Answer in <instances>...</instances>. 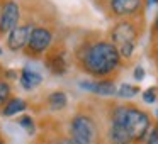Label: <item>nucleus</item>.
I'll return each mask as SVG.
<instances>
[{"mask_svg":"<svg viewBox=\"0 0 158 144\" xmlns=\"http://www.w3.org/2000/svg\"><path fill=\"white\" fill-rule=\"evenodd\" d=\"M72 61L78 71L94 80H114L123 68L117 48L97 32H87L72 51Z\"/></svg>","mask_w":158,"mask_h":144,"instance_id":"obj_1","label":"nucleus"},{"mask_svg":"<svg viewBox=\"0 0 158 144\" xmlns=\"http://www.w3.org/2000/svg\"><path fill=\"white\" fill-rule=\"evenodd\" d=\"M109 122L123 126L133 139V144L144 142L148 130L153 126L150 114L133 103H112L109 110Z\"/></svg>","mask_w":158,"mask_h":144,"instance_id":"obj_2","label":"nucleus"},{"mask_svg":"<svg viewBox=\"0 0 158 144\" xmlns=\"http://www.w3.org/2000/svg\"><path fill=\"white\" fill-rule=\"evenodd\" d=\"M144 32V15L143 17L121 19L110 26L107 39L117 48L123 61H129L134 54L138 41Z\"/></svg>","mask_w":158,"mask_h":144,"instance_id":"obj_3","label":"nucleus"},{"mask_svg":"<svg viewBox=\"0 0 158 144\" xmlns=\"http://www.w3.org/2000/svg\"><path fill=\"white\" fill-rule=\"evenodd\" d=\"M58 26H56V19H48V21H41L32 27L29 41L26 44L22 56L32 61H39L43 56L46 54L51 44L58 38Z\"/></svg>","mask_w":158,"mask_h":144,"instance_id":"obj_4","label":"nucleus"},{"mask_svg":"<svg viewBox=\"0 0 158 144\" xmlns=\"http://www.w3.org/2000/svg\"><path fill=\"white\" fill-rule=\"evenodd\" d=\"M68 136L83 144H99L100 127L97 119L85 109H78L68 119Z\"/></svg>","mask_w":158,"mask_h":144,"instance_id":"obj_5","label":"nucleus"},{"mask_svg":"<svg viewBox=\"0 0 158 144\" xmlns=\"http://www.w3.org/2000/svg\"><path fill=\"white\" fill-rule=\"evenodd\" d=\"M43 65L48 70L49 75L53 76H65L68 75L70 68H72V53H70L66 41L61 38H56V41L51 44V48L46 51L43 56Z\"/></svg>","mask_w":158,"mask_h":144,"instance_id":"obj_6","label":"nucleus"},{"mask_svg":"<svg viewBox=\"0 0 158 144\" xmlns=\"http://www.w3.org/2000/svg\"><path fill=\"white\" fill-rule=\"evenodd\" d=\"M146 0H102V9L107 17L121 19L143 17Z\"/></svg>","mask_w":158,"mask_h":144,"instance_id":"obj_7","label":"nucleus"},{"mask_svg":"<svg viewBox=\"0 0 158 144\" xmlns=\"http://www.w3.org/2000/svg\"><path fill=\"white\" fill-rule=\"evenodd\" d=\"M22 19V7L19 0H2L0 4V39H5L7 34L19 26Z\"/></svg>","mask_w":158,"mask_h":144,"instance_id":"obj_8","label":"nucleus"},{"mask_svg":"<svg viewBox=\"0 0 158 144\" xmlns=\"http://www.w3.org/2000/svg\"><path fill=\"white\" fill-rule=\"evenodd\" d=\"M78 88L90 92L94 95L106 97V98L114 97L117 92L114 80H82V82H78Z\"/></svg>","mask_w":158,"mask_h":144,"instance_id":"obj_9","label":"nucleus"},{"mask_svg":"<svg viewBox=\"0 0 158 144\" xmlns=\"http://www.w3.org/2000/svg\"><path fill=\"white\" fill-rule=\"evenodd\" d=\"M68 93L65 92V90H51V92H48L44 97H43V105H44V109L48 110L49 114H60V112H65L66 109H68Z\"/></svg>","mask_w":158,"mask_h":144,"instance_id":"obj_10","label":"nucleus"},{"mask_svg":"<svg viewBox=\"0 0 158 144\" xmlns=\"http://www.w3.org/2000/svg\"><path fill=\"white\" fill-rule=\"evenodd\" d=\"M29 105H31L29 100L14 95L2 109H0V117L10 119V117H15V115H22V114H26V110H29Z\"/></svg>","mask_w":158,"mask_h":144,"instance_id":"obj_11","label":"nucleus"},{"mask_svg":"<svg viewBox=\"0 0 158 144\" xmlns=\"http://www.w3.org/2000/svg\"><path fill=\"white\" fill-rule=\"evenodd\" d=\"M19 83L26 92H32L34 88L41 86L43 83V75L39 71H36L31 66H24V68L19 71Z\"/></svg>","mask_w":158,"mask_h":144,"instance_id":"obj_12","label":"nucleus"},{"mask_svg":"<svg viewBox=\"0 0 158 144\" xmlns=\"http://www.w3.org/2000/svg\"><path fill=\"white\" fill-rule=\"evenodd\" d=\"M106 141L107 144H133V139L129 137L127 130L119 124L109 122L106 130Z\"/></svg>","mask_w":158,"mask_h":144,"instance_id":"obj_13","label":"nucleus"},{"mask_svg":"<svg viewBox=\"0 0 158 144\" xmlns=\"http://www.w3.org/2000/svg\"><path fill=\"white\" fill-rule=\"evenodd\" d=\"M17 124H19V127H21V129L24 130L29 137H34L36 132H38V124H36V120L32 119L29 114H22V115H19Z\"/></svg>","mask_w":158,"mask_h":144,"instance_id":"obj_14","label":"nucleus"},{"mask_svg":"<svg viewBox=\"0 0 158 144\" xmlns=\"http://www.w3.org/2000/svg\"><path fill=\"white\" fill-rule=\"evenodd\" d=\"M141 90H139V86L138 85H131V83H123V85L117 88V92H116V95L119 97V98H123V100H129V98H134V97L139 93Z\"/></svg>","mask_w":158,"mask_h":144,"instance_id":"obj_15","label":"nucleus"},{"mask_svg":"<svg viewBox=\"0 0 158 144\" xmlns=\"http://www.w3.org/2000/svg\"><path fill=\"white\" fill-rule=\"evenodd\" d=\"M12 97H14V86H12V83L5 82V80H0V109L10 100Z\"/></svg>","mask_w":158,"mask_h":144,"instance_id":"obj_16","label":"nucleus"},{"mask_svg":"<svg viewBox=\"0 0 158 144\" xmlns=\"http://www.w3.org/2000/svg\"><path fill=\"white\" fill-rule=\"evenodd\" d=\"M46 144H83L80 141H77L75 137L68 136V134H60V136H55L53 141H43Z\"/></svg>","mask_w":158,"mask_h":144,"instance_id":"obj_17","label":"nucleus"},{"mask_svg":"<svg viewBox=\"0 0 158 144\" xmlns=\"http://www.w3.org/2000/svg\"><path fill=\"white\" fill-rule=\"evenodd\" d=\"M150 58L158 68V31L151 32V42H150Z\"/></svg>","mask_w":158,"mask_h":144,"instance_id":"obj_18","label":"nucleus"},{"mask_svg":"<svg viewBox=\"0 0 158 144\" xmlns=\"http://www.w3.org/2000/svg\"><path fill=\"white\" fill-rule=\"evenodd\" d=\"M158 100V88L156 86H150L148 90L143 92V102L144 103H155Z\"/></svg>","mask_w":158,"mask_h":144,"instance_id":"obj_19","label":"nucleus"},{"mask_svg":"<svg viewBox=\"0 0 158 144\" xmlns=\"http://www.w3.org/2000/svg\"><path fill=\"white\" fill-rule=\"evenodd\" d=\"M158 142V122H153V126L150 127L146 137H144V144H153Z\"/></svg>","mask_w":158,"mask_h":144,"instance_id":"obj_20","label":"nucleus"},{"mask_svg":"<svg viewBox=\"0 0 158 144\" xmlns=\"http://www.w3.org/2000/svg\"><path fill=\"white\" fill-rule=\"evenodd\" d=\"M133 76H134L136 82H143V78H144V68H143V66H136V68H134Z\"/></svg>","mask_w":158,"mask_h":144,"instance_id":"obj_21","label":"nucleus"},{"mask_svg":"<svg viewBox=\"0 0 158 144\" xmlns=\"http://www.w3.org/2000/svg\"><path fill=\"white\" fill-rule=\"evenodd\" d=\"M155 31H158V12H156L155 21H153V26H151V32H155Z\"/></svg>","mask_w":158,"mask_h":144,"instance_id":"obj_22","label":"nucleus"},{"mask_svg":"<svg viewBox=\"0 0 158 144\" xmlns=\"http://www.w3.org/2000/svg\"><path fill=\"white\" fill-rule=\"evenodd\" d=\"M0 144H9V142H7V139H5V136H4L2 132H0Z\"/></svg>","mask_w":158,"mask_h":144,"instance_id":"obj_23","label":"nucleus"},{"mask_svg":"<svg viewBox=\"0 0 158 144\" xmlns=\"http://www.w3.org/2000/svg\"><path fill=\"white\" fill-rule=\"evenodd\" d=\"M158 0H146V5H151V4H156Z\"/></svg>","mask_w":158,"mask_h":144,"instance_id":"obj_24","label":"nucleus"},{"mask_svg":"<svg viewBox=\"0 0 158 144\" xmlns=\"http://www.w3.org/2000/svg\"><path fill=\"white\" fill-rule=\"evenodd\" d=\"M0 56H4V48L0 46Z\"/></svg>","mask_w":158,"mask_h":144,"instance_id":"obj_25","label":"nucleus"},{"mask_svg":"<svg viewBox=\"0 0 158 144\" xmlns=\"http://www.w3.org/2000/svg\"><path fill=\"white\" fill-rule=\"evenodd\" d=\"M38 144H46V142H43V141H41V142H38Z\"/></svg>","mask_w":158,"mask_h":144,"instance_id":"obj_26","label":"nucleus"},{"mask_svg":"<svg viewBox=\"0 0 158 144\" xmlns=\"http://www.w3.org/2000/svg\"><path fill=\"white\" fill-rule=\"evenodd\" d=\"M156 117H158V110H156Z\"/></svg>","mask_w":158,"mask_h":144,"instance_id":"obj_27","label":"nucleus"},{"mask_svg":"<svg viewBox=\"0 0 158 144\" xmlns=\"http://www.w3.org/2000/svg\"><path fill=\"white\" fill-rule=\"evenodd\" d=\"M153 144H158V142H153Z\"/></svg>","mask_w":158,"mask_h":144,"instance_id":"obj_28","label":"nucleus"},{"mask_svg":"<svg viewBox=\"0 0 158 144\" xmlns=\"http://www.w3.org/2000/svg\"><path fill=\"white\" fill-rule=\"evenodd\" d=\"M0 4H2V0H0Z\"/></svg>","mask_w":158,"mask_h":144,"instance_id":"obj_29","label":"nucleus"}]
</instances>
